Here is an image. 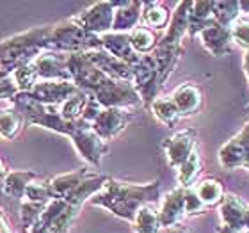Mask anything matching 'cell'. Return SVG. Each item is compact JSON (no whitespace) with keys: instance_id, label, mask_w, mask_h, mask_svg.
Returning <instances> with one entry per match:
<instances>
[{"instance_id":"1","label":"cell","mask_w":249,"mask_h":233,"mask_svg":"<svg viewBox=\"0 0 249 233\" xmlns=\"http://www.w3.org/2000/svg\"><path fill=\"white\" fill-rule=\"evenodd\" d=\"M50 29H32L0 43V68L13 73L16 68L34 61L39 50L48 48Z\"/></svg>"},{"instance_id":"2","label":"cell","mask_w":249,"mask_h":233,"mask_svg":"<svg viewBox=\"0 0 249 233\" xmlns=\"http://www.w3.org/2000/svg\"><path fill=\"white\" fill-rule=\"evenodd\" d=\"M73 91H75V88L64 80H59V82L57 80H43L25 94L41 105H57L64 104L68 98H71Z\"/></svg>"},{"instance_id":"3","label":"cell","mask_w":249,"mask_h":233,"mask_svg":"<svg viewBox=\"0 0 249 233\" xmlns=\"http://www.w3.org/2000/svg\"><path fill=\"white\" fill-rule=\"evenodd\" d=\"M32 178H34V173L32 171H11L5 175L2 191H4L5 196L21 199V197L25 196L29 183H32Z\"/></svg>"},{"instance_id":"4","label":"cell","mask_w":249,"mask_h":233,"mask_svg":"<svg viewBox=\"0 0 249 233\" xmlns=\"http://www.w3.org/2000/svg\"><path fill=\"white\" fill-rule=\"evenodd\" d=\"M32 62L37 72V77L45 78V80H55V78L64 77L62 62L59 61L55 54H39Z\"/></svg>"},{"instance_id":"5","label":"cell","mask_w":249,"mask_h":233,"mask_svg":"<svg viewBox=\"0 0 249 233\" xmlns=\"http://www.w3.org/2000/svg\"><path fill=\"white\" fill-rule=\"evenodd\" d=\"M23 126V114L18 109L0 110V137L5 141L15 139Z\"/></svg>"},{"instance_id":"6","label":"cell","mask_w":249,"mask_h":233,"mask_svg":"<svg viewBox=\"0 0 249 233\" xmlns=\"http://www.w3.org/2000/svg\"><path fill=\"white\" fill-rule=\"evenodd\" d=\"M13 78H15L16 88H18L20 93H29L36 86V78H37V72L36 68H34V62H29V64L16 68L15 72H13Z\"/></svg>"},{"instance_id":"7","label":"cell","mask_w":249,"mask_h":233,"mask_svg":"<svg viewBox=\"0 0 249 233\" xmlns=\"http://www.w3.org/2000/svg\"><path fill=\"white\" fill-rule=\"evenodd\" d=\"M25 201L36 203V205H47L53 197L50 185H37V183H29L25 191Z\"/></svg>"},{"instance_id":"8","label":"cell","mask_w":249,"mask_h":233,"mask_svg":"<svg viewBox=\"0 0 249 233\" xmlns=\"http://www.w3.org/2000/svg\"><path fill=\"white\" fill-rule=\"evenodd\" d=\"M116 110H107L105 114H102L96 121L98 132H102L104 135H112L114 132L121 128V118L118 114H114Z\"/></svg>"},{"instance_id":"9","label":"cell","mask_w":249,"mask_h":233,"mask_svg":"<svg viewBox=\"0 0 249 233\" xmlns=\"http://www.w3.org/2000/svg\"><path fill=\"white\" fill-rule=\"evenodd\" d=\"M16 93H20V91L16 88L13 73L0 68V100H13Z\"/></svg>"},{"instance_id":"10","label":"cell","mask_w":249,"mask_h":233,"mask_svg":"<svg viewBox=\"0 0 249 233\" xmlns=\"http://www.w3.org/2000/svg\"><path fill=\"white\" fill-rule=\"evenodd\" d=\"M153 41H155L153 34H151L150 31H146V29H137V31H134V34H132V45H134V48L139 50V52H146L148 48L153 47Z\"/></svg>"},{"instance_id":"11","label":"cell","mask_w":249,"mask_h":233,"mask_svg":"<svg viewBox=\"0 0 249 233\" xmlns=\"http://www.w3.org/2000/svg\"><path fill=\"white\" fill-rule=\"evenodd\" d=\"M155 224H157V217L150 210H141L139 217H137V230L139 233H153L155 232Z\"/></svg>"},{"instance_id":"12","label":"cell","mask_w":249,"mask_h":233,"mask_svg":"<svg viewBox=\"0 0 249 233\" xmlns=\"http://www.w3.org/2000/svg\"><path fill=\"white\" fill-rule=\"evenodd\" d=\"M144 18H146V21H148L150 25L160 27V25H164V23H166L167 15H166V11L160 9V7H151V9L146 13Z\"/></svg>"},{"instance_id":"13","label":"cell","mask_w":249,"mask_h":233,"mask_svg":"<svg viewBox=\"0 0 249 233\" xmlns=\"http://www.w3.org/2000/svg\"><path fill=\"white\" fill-rule=\"evenodd\" d=\"M5 175H7V171H5L4 164H2V162H0V178H5Z\"/></svg>"}]
</instances>
